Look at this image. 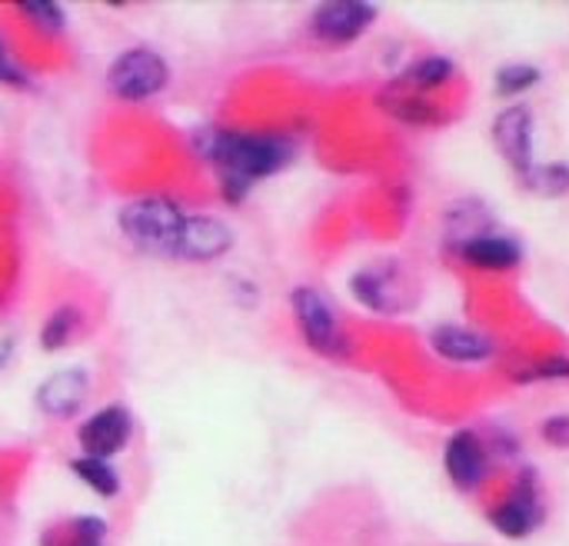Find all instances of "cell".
<instances>
[{"label": "cell", "mask_w": 569, "mask_h": 546, "mask_svg": "<svg viewBox=\"0 0 569 546\" xmlns=\"http://www.w3.org/2000/svg\"><path fill=\"white\" fill-rule=\"evenodd\" d=\"M540 83V70L533 63H523V60H513V63H503L497 70V90L503 97H517V93H527L530 87Z\"/></svg>", "instance_id": "18"}, {"label": "cell", "mask_w": 569, "mask_h": 546, "mask_svg": "<svg viewBox=\"0 0 569 546\" xmlns=\"http://www.w3.org/2000/svg\"><path fill=\"white\" fill-rule=\"evenodd\" d=\"M7 350H10V344H7V340H0V364L7 360Z\"/></svg>", "instance_id": "24"}, {"label": "cell", "mask_w": 569, "mask_h": 546, "mask_svg": "<svg viewBox=\"0 0 569 546\" xmlns=\"http://www.w3.org/2000/svg\"><path fill=\"white\" fill-rule=\"evenodd\" d=\"M450 73H453V60L450 57H440V53H430V57H420V60H413L397 80H393V87H400V90H407V93H427V90H433V87H440V83H447L450 80Z\"/></svg>", "instance_id": "14"}, {"label": "cell", "mask_w": 569, "mask_h": 546, "mask_svg": "<svg viewBox=\"0 0 569 546\" xmlns=\"http://www.w3.org/2000/svg\"><path fill=\"white\" fill-rule=\"evenodd\" d=\"M543 440L553 447H569V417H550L543 420Z\"/></svg>", "instance_id": "23"}, {"label": "cell", "mask_w": 569, "mask_h": 546, "mask_svg": "<svg viewBox=\"0 0 569 546\" xmlns=\"http://www.w3.org/2000/svg\"><path fill=\"white\" fill-rule=\"evenodd\" d=\"M540 520H543V504H540L537 477L527 470V474L513 484L510 497L490 510V524H493L503 537L523 540V537H530V534L540 527Z\"/></svg>", "instance_id": "7"}, {"label": "cell", "mask_w": 569, "mask_h": 546, "mask_svg": "<svg viewBox=\"0 0 569 546\" xmlns=\"http://www.w3.org/2000/svg\"><path fill=\"white\" fill-rule=\"evenodd\" d=\"M443 467L460 490H477L487 474V447L473 430H457L443 447Z\"/></svg>", "instance_id": "10"}, {"label": "cell", "mask_w": 569, "mask_h": 546, "mask_svg": "<svg viewBox=\"0 0 569 546\" xmlns=\"http://www.w3.org/2000/svg\"><path fill=\"white\" fill-rule=\"evenodd\" d=\"M77 327H80V314H77L73 307H57V310L43 320V327H40V347H43V350H60V347H67V344L73 340V334H77Z\"/></svg>", "instance_id": "17"}, {"label": "cell", "mask_w": 569, "mask_h": 546, "mask_svg": "<svg viewBox=\"0 0 569 546\" xmlns=\"http://www.w3.org/2000/svg\"><path fill=\"white\" fill-rule=\"evenodd\" d=\"M350 290H353V297H357L363 307L380 310V314H393V310L403 307L400 290H397V274H393L387 264L357 270L353 280H350Z\"/></svg>", "instance_id": "13"}, {"label": "cell", "mask_w": 569, "mask_h": 546, "mask_svg": "<svg viewBox=\"0 0 569 546\" xmlns=\"http://www.w3.org/2000/svg\"><path fill=\"white\" fill-rule=\"evenodd\" d=\"M377 20V3L367 0H330L320 3L310 17L313 37L327 43H350Z\"/></svg>", "instance_id": "8"}, {"label": "cell", "mask_w": 569, "mask_h": 546, "mask_svg": "<svg viewBox=\"0 0 569 546\" xmlns=\"http://www.w3.org/2000/svg\"><path fill=\"white\" fill-rule=\"evenodd\" d=\"M130 437H133V417L127 414L123 404H110V407L90 414L77 434L83 457H97V460L117 457L130 444Z\"/></svg>", "instance_id": "6"}, {"label": "cell", "mask_w": 569, "mask_h": 546, "mask_svg": "<svg viewBox=\"0 0 569 546\" xmlns=\"http://www.w3.org/2000/svg\"><path fill=\"white\" fill-rule=\"evenodd\" d=\"M527 377H533V380H569V360L567 357H550V360L537 364Z\"/></svg>", "instance_id": "21"}, {"label": "cell", "mask_w": 569, "mask_h": 546, "mask_svg": "<svg viewBox=\"0 0 569 546\" xmlns=\"http://www.w3.org/2000/svg\"><path fill=\"white\" fill-rule=\"evenodd\" d=\"M453 250L473 264V267H483V270H510L523 260V247L513 240V237H503V234H477V237H467L460 244H453Z\"/></svg>", "instance_id": "11"}, {"label": "cell", "mask_w": 569, "mask_h": 546, "mask_svg": "<svg viewBox=\"0 0 569 546\" xmlns=\"http://www.w3.org/2000/svg\"><path fill=\"white\" fill-rule=\"evenodd\" d=\"M527 187L547 193V197H560L569 190V167L567 163H547V167H537L533 177L527 180Z\"/></svg>", "instance_id": "19"}, {"label": "cell", "mask_w": 569, "mask_h": 546, "mask_svg": "<svg viewBox=\"0 0 569 546\" xmlns=\"http://www.w3.org/2000/svg\"><path fill=\"white\" fill-rule=\"evenodd\" d=\"M107 534L110 527L100 517H73V520L50 527L40 537V546H103Z\"/></svg>", "instance_id": "15"}, {"label": "cell", "mask_w": 569, "mask_h": 546, "mask_svg": "<svg viewBox=\"0 0 569 546\" xmlns=\"http://www.w3.org/2000/svg\"><path fill=\"white\" fill-rule=\"evenodd\" d=\"M20 10H23V17H30L37 27H43V30H60L63 27V10H60V3H53V0H23V3H17Z\"/></svg>", "instance_id": "20"}, {"label": "cell", "mask_w": 569, "mask_h": 546, "mask_svg": "<svg viewBox=\"0 0 569 546\" xmlns=\"http://www.w3.org/2000/svg\"><path fill=\"white\" fill-rule=\"evenodd\" d=\"M107 83L123 100H147V97L160 93L170 83V67H167V60L157 50L130 47V50H123L110 63Z\"/></svg>", "instance_id": "3"}, {"label": "cell", "mask_w": 569, "mask_h": 546, "mask_svg": "<svg viewBox=\"0 0 569 546\" xmlns=\"http://www.w3.org/2000/svg\"><path fill=\"white\" fill-rule=\"evenodd\" d=\"M430 347L453 364H480L493 354L490 337L470 330V327H457V324H443L430 334Z\"/></svg>", "instance_id": "12"}, {"label": "cell", "mask_w": 569, "mask_h": 546, "mask_svg": "<svg viewBox=\"0 0 569 546\" xmlns=\"http://www.w3.org/2000/svg\"><path fill=\"white\" fill-rule=\"evenodd\" d=\"M90 394V377L87 370L80 367H67V370H57L53 377H47L40 387H37V407L47 414V417H73L83 400Z\"/></svg>", "instance_id": "9"}, {"label": "cell", "mask_w": 569, "mask_h": 546, "mask_svg": "<svg viewBox=\"0 0 569 546\" xmlns=\"http://www.w3.org/2000/svg\"><path fill=\"white\" fill-rule=\"evenodd\" d=\"M493 143L500 150V157L513 167V173L527 183L533 177V170L540 167L533 157V113L530 107L517 103L507 107L497 120H493Z\"/></svg>", "instance_id": "5"}, {"label": "cell", "mask_w": 569, "mask_h": 546, "mask_svg": "<svg viewBox=\"0 0 569 546\" xmlns=\"http://www.w3.org/2000/svg\"><path fill=\"white\" fill-rule=\"evenodd\" d=\"M193 150L207 160L230 203L243 200L247 190L273 177L293 160V140L283 133H253V130H227V127H203L193 133Z\"/></svg>", "instance_id": "2"}, {"label": "cell", "mask_w": 569, "mask_h": 546, "mask_svg": "<svg viewBox=\"0 0 569 546\" xmlns=\"http://www.w3.org/2000/svg\"><path fill=\"white\" fill-rule=\"evenodd\" d=\"M290 307L297 317V327L307 340L310 350L323 354V357H343L347 354V337L343 327L333 314V307L327 304V297L313 287H297L290 294Z\"/></svg>", "instance_id": "4"}, {"label": "cell", "mask_w": 569, "mask_h": 546, "mask_svg": "<svg viewBox=\"0 0 569 546\" xmlns=\"http://www.w3.org/2000/svg\"><path fill=\"white\" fill-rule=\"evenodd\" d=\"M0 83H10V87H27L30 83V77L20 70V63L10 57V50L0 43Z\"/></svg>", "instance_id": "22"}, {"label": "cell", "mask_w": 569, "mask_h": 546, "mask_svg": "<svg viewBox=\"0 0 569 546\" xmlns=\"http://www.w3.org/2000/svg\"><path fill=\"white\" fill-rule=\"evenodd\" d=\"M70 470L100 497H117L120 494V474L110 460H97V457H77L70 460Z\"/></svg>", "instance_id": "16"}, {"label": "cell", "mask_w": 569, "mask_h": 546, "mask_svg": "<svg viewBox=\"0 0 569 546\" xmlns=\"http://www.w3.org/2000/svg\"><path fill=\"white\" fill-rule=\"evenodd\" d=\"M120 230L143 254L193 264L217 260L233 244V230L220 217L187 214L167 197H143L127 203L120 210Z\"/></svg>", "instance_id": "1"}]
</instances>
